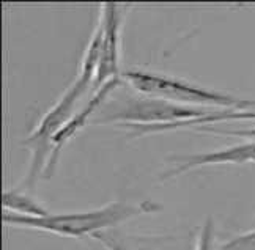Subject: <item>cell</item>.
Segmentation results:
<instances>
[{
	"label": "cell",
	"instance_id": "obj_8",
	"mask_svg": "<svg viewBox=\"0 0 255 250\" xmlns=\"http://www.w3.org/2000/svg\"><path fill=\"white\" fill-rule=\"evenodd\" d=\"M100 244V250H159L175 241L173 236L165 235H125L119 232H107L96 233L90 236Z\"/></svg>",
	"mask_w": 255,
	"mask_h": 250
},
{
	"label": "cell",
	"instance_id": "obj_10",
	"mask_svg": "<svg viewBox=\"0 0 255 250\" xmlns=\"http://www.w3.org/2000/svg\"><path fill=\"white\" fill-rule=\"evenodd\" d=\"M3 211L9 213L28 216V217H44L51 213L25 190L21 189H8L2 194Z\"/></svg>",
	"mask_w": 255,
	"mask_h": 250
},
{
	"label": "cell",
	"instance_id": "obj_3",
	"mask_svg": "<svg viewBox=\"0 0 255 250\" xmlns=\"http://www.w3.org/2000/svg\"><path fill=\"white\" fill-rule=\"evenodd\" d=\"M122 79L137 93L175 104L221 110H255V99L252 98H240L162 73L126 70L122 73Z\"/></svg>",
	"mask_w": 255,
	"mask_h": 250
},
{
	"label": "cell",
	"instance_id": "obj_9",
	"mask_svg": "<svg viewBox=\"0 0 255 250\" xmlns=\"http://www.w3.org/2000/svg\"><path fill=\"white\" fill-rule=\"evenodd\" d=\"M237 120H255V110H221L216 109L197 120L181 121V123H172V124H148L145 126V134H156V132H167L183 128H197V126H208L213 123H222V121H237Z\"/></svg>",
	"mask_w": 255,
	"mask_h": 250
},
{
	"label": "cell",
	"instance_id": "obj_13",
	"mask_svg": "<svg viewBox=\"0 0 255 250\" xmlns=\"http://www.w3.org/2000/svg\"><path fill=\"white\" fill-rule=\"evenodd\" d=\"M197 131L211 132L216 134V136H225V137H241V139H248L249 142H255V126L248 129H219L211 126H202Z\"/></svg>",
	"mask_w": 255,
	"mask_h": 250
},
{
	"label": "cell",
	"instance_id": "obj_11",
	"mask_svg": "<svg viewBox=\"0 0 255 250\" xmlns=\"http://www.w3.org/2000/svg\"><path fill=\"white\" fill-rule=\"evenodd\" d=\"M194 250H214V220L207 217L195 236Z\"/></svg>",
	"mask_w": 255,
	"mask_h": 250
},
{
	"label": "cell",
	"instance_id": "obj_7",
	"mask_svg": "<svg viewBox=\"0 0 255 250\" xmlns=\"http://www.w3.org/2000/svg\"><path fill=\"white\" fill-rule=\"evenodd\" d=\"M175 167L165 170L159 176V181H167L194 168L207 166H243L255 162V142H244L238 145L227 147L222 150H214L208 153H197V155L170 156L167 159Z\"/></svg>",
	"mask_w": 255,
	"mask_h": 250
},
{
	"label": "cell",
	"instance_id": "obj_5",
	"mask_svg": "<svg viewBox=\"0 0 255 250\" xmlns=\"http://www.w3.org/2000/svg\"><path fill=\"white\" fill-rule=\"evenodd\" d=\"M126 6L117 2L101 3L98 21L103 25V40L93 85L101 86L111 79L122 78L120 71V38Z\"/></svg>",
	"mask_w": 255,
	"mask_h": 250
},
{
	"label": "cell",
	"instance_id": "obj_4",
	"mask_svg": "<svg viewBox=\"0 0 255 250\" xmlns=\"http://www.w3.org/2000/svg\"><path fill=\"white\" fill-rule=\"evenodd\" d=\"M216 109L181 105L146 94H122L109 98L96 112L93 124H172L197 120Z\"/></svg>",
	"mask_w": 255,
	"mask_h": 250
},
{
	"label": "cell",
	"instance_id": "obj_2",
	"mask_svg": "<svg viewBox=\"0 0 255 250\" xmlns=\"http://www.w3.org/2000/svg\"><path fill=\"white\" fill-rule=\"evenodd\" d=\"M159 211H162V205L153 200H145L140 203L111 201L96 209L76 211V213H51L44 217H28L3 211L2 220L6 225L40 230V232L63 238H84L112 230L128 219L159 213Z\"/></svg>",
	"mask_w": 255,
	"mask_h": 250
},
{
	"label": "cell",
	"instance_id": "obj_12",
	"mask_svg": "<svg viewBox=\"0 0 255 250\" xmlns=\"http://www.w3.org/2000/svg\"><path fill=\"white\" fill-rule=\"evenodd\" d=\"M219 250H255V228L229 239L219 247Z\"/></svg>",
	"mask_w": 255,
	"mask_h": 250
},
{
	"label": "cell",
	"instance_id": "obj_6",
	"mask_svg": "<svg viewBox=\"0 0 255 250\" xmlns=\"http://www.w3.org/2000/svg\"><path fill=\"white\" fill-rule=\"evenodd\" d=\"M122 82H123L122 78H117V79L107 81L101 86H98L96 91L93 93L92 98L85 102L84 107L81 110H77L73 115V117L63 124L62 129L52 137V142H51V156H49V161H47V166L44 168L43 178H51L54 175L58 156H60V153L65 148V145L76 136L77 132L87 126V123H90L93 120L96 112L100 110L101 105L111 98V94L117 88H119Z\"/></svg>",
	"mask_w": 255,
	"mask_h": 250
},
{
	"label": "cell",
	"instance_id": "obj_1",
	"mask_svg": "<svg viewBox=\"0 0 255 250\" xmlns=\"http://www.w3.org/2000/svg\"><path fill=\"white\" fill-rule=\"evenodd\" d=\"M101 40H103V25L98 21L95 30L88 40L85 52L81 62V70L77 73L74 82L66 88L51 109L46 112L44 117L36 124V128L28 134L24 140V145L30 151V166L21 182V190L30 192L36 181L44 175V168L47 166L49 156H51V142L55 134L62 129L63 124L73 117V109L81 96L85 94L95 81L98 62H100V51H101Z\"/></svg>",
	"mask_w": 255,
	"mask_h": 250
}]
</instances>
